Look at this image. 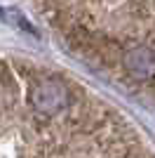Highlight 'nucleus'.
I'll use <instances>...</instances> for the list:
<instances>
[{
  "mask_svg": "<svg viewBox=\"0 0 155 158\" xmlns=\"http://www.w3.org/2000/svg\"><path fill=\"white\" fill-rule=\"evenodd\" d=\"M31 102H33V106H35V111L45 113V116H54V113L66 109V104H68V90H66L59 80L45 78L33 87Z\"/></svg>",
  "mask_w": 155,
  "mask_h": 158,
  "instance_id": "nucleus-1",
  "label": "nucleus"
},
{
  "mask_svg": "<svg viewBox=\"0 0 155 158\" xmlns=\"http://www.w3.org/2000/svg\"><path fill=\"white\" fill-rule=\"evenodd\" d=\"M125 66L136 80H150L155 78V52L148 47H134L125 57Z\"/></svg>",
  "mask_w": 155,
  "mask_h": 158,
  "instance_id": "nucleus-2",
  "label": "nucleus"
}]
</instances>
